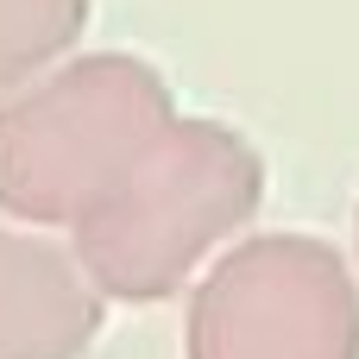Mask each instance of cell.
Returning <instances> with one entry per match:
<instances>
[{
  "label": "cell",
  "mask_w": 359,
  "mask_h": 359,
  "mask_svg": "<svg viewBox=\"0 0 359 359\" xmlns=\"http://www.w3.org/2000/svg\"><path fill=\"white\" fill-rule=\"evenodd\" d=\"M82 19V0H0V82L57 50Z\"/></svg>",
  "instance_id": "1"
}]
</instances>
